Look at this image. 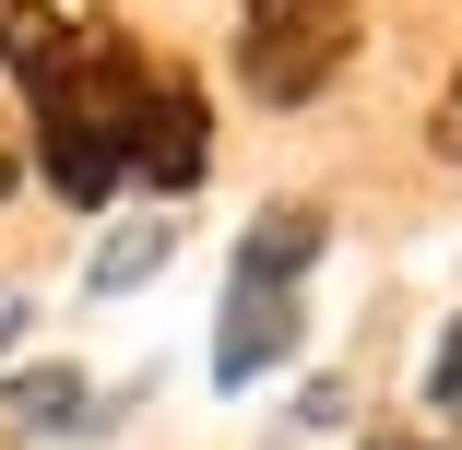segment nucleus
<instances>
[{"label":"nucleus","mask_w":462,"mask_h":450,"mask_svg":"<svg viewBox=\"0 0 462 450\" xmlns=\"http://www.w3.org/2000/svg\"><path fill=\"white\" fill-rule=\"evenodd\" d=\"M0 60L24 71L36 107V166L60 202H107L119 178L143 190H190L202 178V96L190 71L131 48L119 24H71L60 0H0Z\"/></svg>","instance_id":"obj_1"},{"label":"nucleus","mask_w":462,"mask_h":450,"mask_svg":"<svg viewBox=\"0 0 462 450\" xmlns=\"http://www.w3.org/2000/svg\"><path fill=\"white\" fill-rule=\"evenodd\" d=\"M356 60V0H249L237 13V83L261 107H309Z\"/></svg>","instance_id":"obj_2"},{"label":"nucleus","mask_w":462,"mask_h":450,"mask_svg":"<svg viewBox=\"0 0 462 450\" xmlns=\"http://www.w3.org/2000/svg\"><path fill=\"white\" fill-rule=\"evenodd\" d=\"M297 332H309L297 285H249V273H237V297H226V320H214V380H226V391L273 380V368L297 355Z\"/></svg>","instance_id":"obj_3"},{"label":"nucleus","mask_w":462,"mask_h":450,"mask_svg":"<svg viewBox=\"0 0 462 450\" xmlns=\"http://www.w3.org/2000/svg\"><path fill=\"white\" fill-rule=\"evenodd\" d=\"M309 249H320V214L285 202V214H261V225L237 237V273H249V285H297V273H309Z\"/></svg>","instance_id":"obj_4"},{"label":"nucleus","mask_w":462,"mask_h":450,"mask_svg":"<svg viewBox=\"0 0 462 450\" xmlns=\"http://www.w3.org/2000/svg\"><path fill=\"white\" fill-rule=\"evenodd\" d=\"M0 415L13 427H83V368H13Z\"/></svg>","instance_id":"obj_5"},{"label":"nucleus","mask_w":462,"mask_h":450,"mask_svg":"<svg viewBox=\"0 0 462 450\" xmlns=\"http://www.w3.org/2000/svg\"><path fill=\"white\" fill-rule=\"evenodd\" d=\"M178 249V214H143V225H119L107 249H96V297H119V285H143L154 261Z\"/></svg>","instance_id":"obj_6"},{"label":"nucleus","mask_w":462,"mask_h":450,"mask_svg":"<svg viewBox=\"0 0 462 450\" xmlns=\"http://www.w3.org/2000/svg\"><path fill=\"white\" fill-rule=\"evenodd\" d=\"M427 391H439V403H462V320L439 332V368H427Z\"/></svg>","instance_id":"obj_7"},{"label":"nucleus","mask_w":462,"mask_h":450,"mask_svg":"<svg viewBox=\"0 0 462 450\" xmlns=\"http://www.w3.org/2000/svg\"><path fill=\"white\" fill-rule=\"evenodd\" d=\"M24 332V285H0V344H13Z\"/></svg>","instance_id":"obj_8"},{"label":"nucleus","mask_w":462,"mask_h":450,"mask_svg":"<svg viewBox=\"0 0 462 450\" xmlns=\"http://www.w3.org/2000/svg\"><path fill=\"white\" fill-rule=\"evenodd\" d=\"M439 142H450V154H462V83H450V107H439Z\"/></svg>","instance_id":"obj_9"},{"label":"nucleus","mask_w":462,"mask_h":450,"mask_svg":"<svg viewBox=\"0 0 462 450\" xmlns=\"http://www.w3.org/2000/svg\"><path fill=\"white\" fill-rule=\"evenodd\" d=\"M367 450H427V438H367Z\"/></svg>","instance_id":"obj_10"},{"label":"nucleus","mask_w":462,"mask_h":450,"mask_svg":"<svg viewBox=\"0 0 462 450\" xmlns=\"http://www.w3.org/2000/svg\"><path fill=\"white\" fill-rule=\"evenodd\" d=\"M0 190H13V154H0Z\"/></svg>","instance_id":"obj_11"}]
</instances>
